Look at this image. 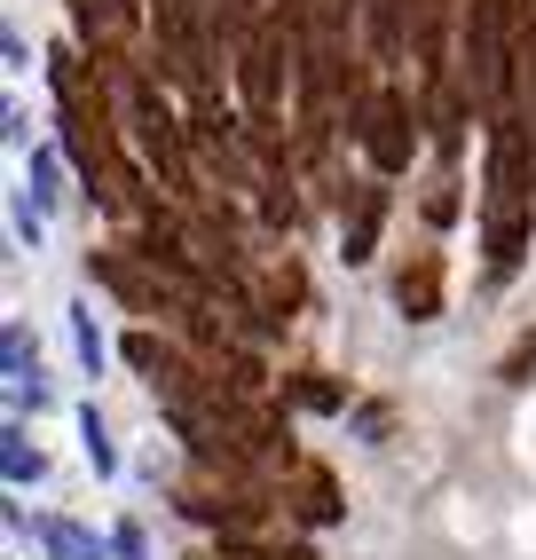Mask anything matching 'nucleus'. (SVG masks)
Listing matches in <instances>:
<instances>
[{
    "mask_svg": "<svg viewBox=\"0 0 536 560\" xmlns=\"http://www.w3.org/2000/svg\"><path fill=\"white\" fill-rule=\"evenodd\" d=\"M292 513H300V521H339V513H348L324 466H292Z\"/></svg>",
    "mask_w": 536,
    "mask_h": 560,
    "instance_id": "9",
    "label": "nucleus"
},
{
    "mask_svg": "<svg viewBox=\"0 0 536 560\" xmlns=\"http://www.w3.org/2000/svg\"><path fill=\"white\" fill-rule=\"evenodd\" d=\"M356 135H363V151H371V174H403L410 166V103L395 88H371L356 103Z\"/></svg>",
    "mask_w": 536,
    "mask_h": 560,
    "instance_id": "4",
    "label": "nucleus"
},
{
    "mask_svg": "<svg viewBox=\"0 0 536 560\" xmlns=\"http://www.w3.org/2000/svg\"><path fill=\"white\" fill-rule=\"evenodd\" d=\"M24 198L40 206V213L63 198V190H56V151H32V166H24Z\"/></svg>",
    "mask_w": 536,
    "mask_h": 560,
    "instance_id": "12",
    "label": "nucleus"
},
{
    "mask_svg": "<svg viewBox=\"0 0 536 560\" xmlns=\"http://www.w3.org/2000/svg\"><path fill=\"white\" fill-rule=\"evenodd\" d=\"M395 308H403L410 324H434V316H442V260H434V253H418L410 269L395 277Z\"/></svg>",
    "mask_w": 536,
    "mask_h": 560,
    "instance_id": "7",
    "label": "nucleus"
},
{
    "mask_svg": "<svg viewBox=\"0 0 536 560\" xmlns=\"http://www.w3.org/2000/svg\"><path fill=\"white\" fill-rule=\"evenodd\" d=\"M110 552H119V560H150V537H142V521H119V529H110Z\"/></svg>",
    "mask_w": 536,
    "mask_h": 560,
    "instance_id": "15",
    "label": "nucleus"
},
{
    "mask_svg": "<svg viewBox=\"0 0 536 560\" xmlns=\"http://www.w3.org/2000/svg\"><path fill=\"white\" fill-rule=\"evenodd\" d=\"M0 363H9V402H16V410H24V402H32V410L48 402V387H40V348H32V331H24L16 316H9V331H0Z\"/></svg>",
    "mask_w": 536,
    "mask_h": 560,
    "instance_id": "6",
    "label": "nucleus"
},
{
    "mask_svg": "<svg viewBox=\"0 0 536 560\" xmlns=\"http://www.w3.org/2000/svg\"><path fill=\"white\" fill-rule=\"evenodd\" d=\"M0 466H9V481H16V490H24V481H40V474H48V458H40V451L24 442V427H9V434H0Z\"/></svg>",
    "mask_w": 536,
    "mask_h": 560,
    "instance_id": "10",
    "label": "nucleus"
},
{
    "mask_svg": "<svg viewBox=\"0 0 536 560\" xmlns=\"http://www.w3.org/2000/svg\"><path fill=\"white\" fill-rule=\"evenodd\" d=\"M481 253L489 277H513L528 253V206H536V159H528V127L513 110H489V166H481Z\"/></svg>",
    "mask_w": 536,
    "mask_h": 560,
    "instance_id": "1",
    "label": "nucleus"
},
{
    "mask_svg": "<svg viewBox=\"0 0 536 560\" xmlns=\"http://www.w3.org/2000/svg\"><path fill=\"white\" fill-rule=\"evenodd\" d=\"M528 0H466V24H457V40H466V88L481 110H505V88L521 71V32H528Z\"/></svg>",
    "mask_w": 536,
    "mask_h": 560,
    "instance_id": "2",
    "label": "nucleus"
},
{
    "mask_svg": "<svg viewBox=\"0 0 536 560\" xmlns=\"http://www.w3.org/2000/svg\"><path fill=\"white\" fill-rule=\"evenodd\" d=\"M378 230H387V174H371V182L348 190V213H339V253L371 260L378 253Z\"/></svg>",
    "mask_w": 536,
    "mask_h": 560,
    "instance_id": "5",
    "label": "nucleus"
},
{
    "mask_svg": "<svg viewBox=\"0 0 536 560\" xmlns=\"http://www.w3.org/2000/svg\"><path fill=\"white\" fill-rule=\"evenodd\" d=\"M80 442H88V466H95V474L119 466V451H110V427H103V410H95V402L80 410Z\"/></svg>",
    "mask_w": 536,
    "mask_h": 560,
    "instance_id": "11",
    "label": "nucleus"
},
{
    "mask_svg": "<svg viewBox=\"0 0 536 560\" xmlns=\"http://www.w3.org/2000/svg\"><path fill=\"white\" fill-rule=\"evenodd\" d=\"M32 537L48 545V560H110V545L95 529H80V521H32Z\"/></svg>",
    "mask_w": 536,
    "mask_h": 560,
    "instance_id": "8",
    "label": "nucleus"
},
{
    "mask_svg": "<svg viewBox=\"0 0 536 560\" xmlns=\"http://www.w3.org/2000/svg\"><path fill=\"white\" fill-rule=\"evenodd\" d=\"M71 340H80V363L103 371V331H95V308H71Z\"/></svg>",
    "mask_w": 536,
    "mask_h": 560,
    "instance_id": "13",
    "label": "nucleus"
},
{
    "mask_svg": "<svg viewBox=\"0 0 536 560\" xmlns=\"http://www.w3.org/2000/svg\"><path fill=\"white\" fill-rule=\"evenodd\" d=\"M110 103H119V127H127V142H135V151H142V166H159V182H166V190H189L182 127H174V110L159 103V88H150L135 63H110Z\"/></svg>",
    "mask_w": 536,
    "mask_h": 560,
    "instance_id": "3",
    "label": "nucleus"
},
{
    "mask_svg": "<svg viewBox=\"0 0 536 560\" xmlns=\"http://www.w3.org/2000/svg\"><path fill=\"white\" fill-rule=\"evenodd\" d=\"M292 395L308 402V410H339V387H324V371H300V380H292Z\"/></svg>",
    "mask_w": 536,
    "mask_h": 560,
    "instance_id": "14",
    "label": "nucleus"
}]
</instances>
